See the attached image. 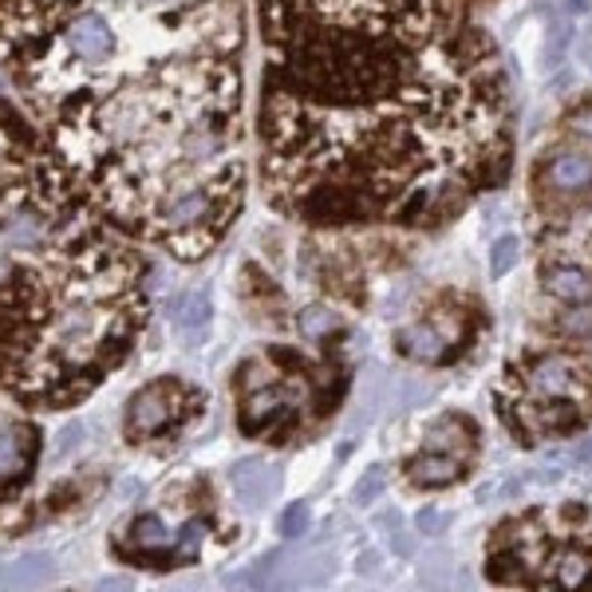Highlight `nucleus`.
Returning a JSON list of instances; mask_svg holds the SVG:
<instances>
[{"label": "nucleus", "instance_id": "dca6fc26", "mask_svg": "<svg viewBox=\"0 0 592 592\" xmlns=\"http://www.w3.org/2000/svg\"><path fill=\"white\" fill-rule=\"evenodd\" d=\"M466 443H474V431L463 423V419H458V414H446L443 423L431 431V446H434V451L458 454V458H466V463H470V454H463Z\"/></svg>", "mask_w": 592, "mask_h": 592}, {"label": "nucleus", "instance_id": "ddd939ff", "mask_svg": "<svg viewBox=\"0 0 592 592\" xmlns=\"http://www.w3.org/2000/svg\"><path fill=\"white\" fill-rule=\"evenodd\" d=\"M234 490L249 510H257V505H265L269 493L276 490V470L269 463H261V458H249V463H241L234 470Z\"/></svg>", "mask_w": 592, "mask_h": 592}, {"label": "nucleus", "instance_id": "b1692460", "mask_svg": "<svg viewBox=\"0 0 592 592\" xmlns=\"http://www.w3.org/2000/svg\"><path fill=\"white\" fill-rule=\"evenodd\" d=\"M379 478H384V474L379 470H372L364 478V486H360V490H355V502H367V498H375V493H379Z\"/></svg>", "mask_w": 592, "mask_h": 592}, {"label": "nucleus", "instance_id": "5701e85b", "mask_svg": "<svg viewBox=\"0 0 592 592\" xmlns=\"http://www.w3.org/2000/svg\"><path fill=\"white\" fill-rule=\"evenodd\" d=\"M443 525H446L443 510H423V513H419V530H423V533H439Z\"/></svg>", "mask_w": 592, "mask_h": 592}, {"label": "nucleus", "instance_id": "1a4fd4ad", "mask_svg": "<svg viewBox=\"0 0 592 592\" xmlns=\"http://www.w3.org/2000/svg\"><path fill=\"white\" fill-rule=\"evenodd\" d=\"M395 352L407 355L411 364H446L454 355V344L431 320H419V325H407L395 332Z\"/></svg>", "mask_w": 592, "mask_h": 592}, {"label": "nucleus", "instance_id": "f257e3e1", "mask_svg": "<svg viewBox=\"0 0 592 592\" xmlns=\"http://www.w3.org/2000/svg\"><path fill=\"white\" fill-rule=\"evenodd\" d=\"M261 32L273 209L431 229L505 178V79L458 0H261Z\"/></svg>", "mask_w": 592, "mask_h": 592}, {"label": "nucleus", "instance_id": "a211bd4d", "mask_svg": "<svg viewBox=\"0 0 592 592\" xmlns=\"http://www.w3.org/2000/svg\"><path fill=\"white\" fill-rule=\"evenodd\" d=\"M557 328H561L565 335H572V340H592V300L565 308V312L557 316Z\"/></svg>", "mask_w": 592, "mask_h": 592}, {"label": "nucleus", "instance_id": "9b49d317", "mask_svg": "<svg viewBox=\"0 0 592 592\" xmlns=\"http://www.w3.org/2000/svg\"><path fill=\"white\" fill-rule=\"evenodd\" d=\"M545 190L549 194H589L592 190V158L581 150H557V155L545 162L542 174Z\"/></svg>", "mask_w": 592, "mask_h": 592}, {"label": "nucleus", "instance_id": "f03ea898", "mask_svg": "<svg viewBox=\"0 0 592 592\" xmlns=\"http://www.w3.org/2000/svg\"><path fill=\"white\" fill-rule=\"evenodd\" d=\"M241 0H0V68L103 214L174 261L246 197Z\"/></svg>", "mask_w": 592, "mask_h": 592}, {"label": "nucleus", "instance_id": "7ed1b4c3", "mask_svg": "<svg viewBox=\"0 0 592 592\" xmlns=\"http://www.w3.org/2000/svg\"><path fill=\"white\" fill-rule=\"evenodd\" d=\"M143 320V241L0 99V391L24 411H68L123 367Z\"/></svg>", "mask_w": 592, "mask_h": 592}, {"label": "nucleus", "instance_id": "39448f33", "mask_svg": "<svg viewBox=\"0 0 592 592\" xmlns=\"http://www.w3.org/2000/svg\"><path fill=\"white\" fill-rule=\"evenodd\" d=\"M39 463V426L32 419L0 423V502L16 498L32 482Z\"/></svg>", "mask_w": 592, "mask_h": 592}, {"label": "nucleus", "instance_id": "4be33fe9", "mask_svg": "<svg viewBox=\"0 0 592 592\" xmlns=\"http://www.w3.org/2000/svg\"><path fill=\"white\" fill-rule=\"evenodd\" d=\"M565 127H569L572 135L592 138V103H581L577 111H569V115H565Z\"/></svg>", "mask_w": 592, "mask_h": 592}, {"label": "nucleus", "instance_id": "9d476101", "mask_svg": "<svg viewBox=\"0 0 592 592\" xmlns=\"http://www.w3.org/2000/svg\"><path fill=\"white\" fill-rule=\"evenodd\" d=\"M542 577L549 584H561V589H581L592 584V549L589 542H565L549 553V561L542 565Z\"/></svg>", "mask_w": 592, "mask_h": 592}, {"label": "nucleus", "instance_id": "f8f14e48", "mask_svg": "<svg viewBox=\"0 0 592 592\" xmlns=\"http://www.w3.org/2000/svg\"><path fill=\"white\" fill-rule=\"evenodd\" d=\"M463 470H466V458L446 454V451H434V446H426L423 454H414L411 463L403 466L407 482L423 486V490H431V486H454L458 478H463Z\"/></svg>", "mask_w": 592, "mask_h": 592}, {"label": "nucleus", "instance_id": "20e7f679", "mask_svg": "<svg viewBox=\"0 0 592 592\" xmlns=\"http://www.w3.org/2000/svg\"><path fill=\"white\" fill-rule=\"evenodd\" d=\"M202 391H194L182 379H158L138 387L123 407V439L130 446H150L162 439H174L202 414Z\"/></svg>", "mask_w": 592, "mask_h": 592}, {"label": "nucleus", "instance_id": "aec40b11", "mask_svg": "<svg viewBox=\"0 0 592 592\" xmlns=\"http://www.w3.org/2000/svg\"><path fill=\"white\" fill-rule=\"evenodd\" d=\"M517 253H522V246H517V237H502L498 246H493V261H490V273L493 276H505L513 269V261H517Z\"/></svg>", "mask_w": 592, "mask_h": 592}, {"label": "nucleus", "instance_id": "f3484780", "mask_svg": "<svg viewBox=\"0 0 592 592\" xmlns=\"http://www.w3.org/2000/svg\"><path fill=\"white\" fill-rule=\"evenodd\" d=\"M335 332H340V316L328 305H308L305 312H300V335L312 340V344H325L328 335Z\"/></svg>", "mask_w": 592, "mask_h": 592}, {"label": "nucleus", "instance_id": "6e6552de", "mask_svg": "<svg viewBox=\"0 0 592 592\" xmlns=\"http://www.w3.org/2000/svg\"><path fill=\"white\" fill-rule=\"evenodd\" d=\"M296 411V391L285 384H261L249 387V395L241 399V431L265 434V426H276L281 419Z\"/></svg>", "mask_w": 592, "mask_h": 592}, {"label": "nucleus", "instance_id": "2eb2a0df", "mask_svg": "<svg viewBox=\"0 0 592 592\" xmlns=\"http://www.w3.org/2000/svg\"><path fill=\"white\" fill-rule=\"evenodd\" d=\"M170 316H174L178 328H186V332H202V328L214 320V305H209L206 293H182V296H174Z\"/></svg>", "mask_w": 592, "mask_h": 592}, {"label": "nucleus", "instance_id": "6ab92c4d", "mask_svg": "<svg viewBox=\"0 0 592 592\" xmlns=\"http://www.w3.org/2000/svg\"><path fill=\"white\" fill-rule=\"evenodd\" d=\"M308 522H312V510H308L305 502H296V505H288V510L281 513L276 530H281V537H300V533H308Z\"/></svg>", "mask_w": 592, "mask_h": 592}, {"label": "nucleus", "instance_id": "0eeeda50", "mask_svg": "<svg viewBox=\"0 0 592 592\" xmlns=\"http://www.w3.org/2000/svg\"><path fill=\"white\" fill-rule=\"evenodd\" d=\"M123 553L138 565H158V553H170V565L178 561V533L167 525L162 513H138L123 537Z\"/></svg>", "mask_w": 592, "mask_h": 592}, {"label": "nucleus", "instance_id": "4468645a", "mask_svg": "<svg viewBox=\"0 0 592 592\" xmlns=\"http://www.w3.org/2000/svg\"><path fill=\"white\" fill-rule=\"evenodd\" d=\"M545 293L561 305H581V300H592V273H584L581 265H553L545 273Z\"/></svg>", "mask_w": 592, "mask_h": 592}, {"label": "nucleus", "instance_id": "412c9836", "mask_svg": "<svg viewBox=\"0 0 592 592\" xmlns=\"http://www.w3.org/2000/svg\"><path fill=\"white\" fill-rule=\"evenodd\" d=\"M553 466H561V470H569V466H577V470H589V466H592V439H584V443H577L572 451H565Z\"/></svg>", "mask_w": 592, "mask_h": 592}, {"label": "nucleus", "instance_id": "423d86ee", "mask_svg": "<svg viewBox=\"0 0 592 592\" xmlns=\"http://www.w3.org/2000/svg\"><path fill=\"white\" fill-rule=\"evenodd\" d=\"M522 391H525V403H581L584 395H589L577 364L561 352L537 355L533 364H525Z\"/></svg>", "mask_w": 592, "mask_h": 592}]
</instances>
